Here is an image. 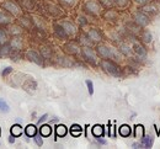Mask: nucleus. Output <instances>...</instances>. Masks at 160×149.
I'll use <instances>...</instances> for the list:
<instances>
[{
  "mask_svg": "<svg viewBox=\"0 0 160 149\" xmlns=\"http://www.w3.org/2000/svg\"><path fill=\"white\" fill-rule=\"evenodd\" d=\"M132 147H133V148H142V147H144V146H143V143H133Z\"/></svg>",
  "mask_w": 160,
  "mask_h": 149,
  "instance_id": "33",
  "label": "nucleus"
},
{
  "mask_svg": "<svg viewBox=\"0 0 160 149\" xmlns=\"http://www.w3.org/2000/svg\"><path fill=\"white\" fill-rule=\"evenodd\" d=\"M131 127L129 126H127V125H123V126H121L120 127V134L122 137H128L129 134H131Z\"/></svg>",
  "mask_w": 160,
  "mask_h": 149,
  "instance_id": "11",
  "label": "nucleus"
},
{
  "mask_svg": "<svg viewBox=\"0 0 160 149\" xmlns=\"http://www.w3.org/2000/svg\"><path fill=\"white\" fill-rule=\"evenodd\" d=\"M85 7H86V10H89V11L92 12V14H99V12H100V5H99L96 1H94V0L88 1V2L85 4Z\"/></svg>",
  "mask_w": 160,
  "mask_h": 149,
  "instance_id": "3",
  "label": "nucleus"
},
{
  "mask_svg": "<svg viewBox=\"0 0 160 149\" xmlns=\"http://www.w3.org/2000/svg\"><path fill=\"white\" fill-rule=\"evenodd\" d=\"M81 131H82V128H81V126H79V125H73L72 128H70V132H72L73 136H80Z\"/></svg>",
  "mask_w": 160,
  "mask_h": 149,
  "instance_id": "19",
  "label": "nucleus"
},
{
  "mask_svg": "<svg viewBox=\"0 0 160 149\" xmlns=\"http://www.w3.org/2000/svg\"><path fill=\"white\" fill-rule=\"evenodd\" d=\"M79 20H80V23H85V22H86L85 20H84V19H81V17H80Z\"/></svg>",
  "mask_w": 160,
  "mask_h": 149,
  "instance_id": "39",
  "label": "nucleus"
},
{
  "mask_svg": "<svg viewBox=\"0 0 160 149\" xmlns=\"http://www.w3.org/2000/svg\"><path fill=\"white\" fill-rule=\"evenodd\" d=\"M120 6H126L128 4V0H115Z\"/></svg>",
  "mask_w": 160,
  "mask_h": 149,
  "instance_id": "30",
  "label": "nucleus"
},
{
  "mask_svg": "<svg viewBox=\"0 0 160 149\" xmlns=\"http://www.w3.org/2000/svg\"><path fill=\"white\" fill-rule=\"evenodd\" d=\"M137 2H139V4H147L149 0H136Z\"/></svg>",
  "mask_w": 160,
  "mask_h": 149,
  "instance_id": "37",
  "label": "nucleus"
},
{
  "mask_svg": "<svg viewBox=\"0 0 160 149\" xmlns=\"http://www.w3.org/2000/svg\"><path fill=\"white\" fill-rule=\"evenodd\" d=\"M8 52H9V47H4V48H2V51H1V53H2V54H6Z\"/></svg>",
  "mask_w": 160,
  "mask_h": 149,
  "instance_id": "35",
  "label": "nucleus"
},
{
  "mask_svg": "<svg viewBox=\"0 0 160 149\" xmlns=\"http://www.w3.org/2000/svg\"><path fill=\"white\" fill-rule=\"evenodd\" d=\"M46 118H47V115H43V116H42V117H41V118H40V121H38V123H42V122H43V121H44Z\"/></svg>",
  "mask_w": 160,
  "mask_h": 149,
  "instance_id": "36",
  "label": "nucleus"
},
{
  "mask_svg": "<svg viewBox=\"0 0 160 149\" xmlns=\"http://www.w3.org/2000/svg\"><path fill=\"white\" fill-rule=\"evenodd\" d=\"M89 37H90L91 40H94V41H100L101 40L100 33H99L96 30H91V31L89 32Z\"/></svg>",
  "mask_w": 160,
  "mask_h": 149,
  "instance_id": "18",
  "label": "nucleus"
},
{
  "mask_svg": "<svg viewBox=\"0 0 160 149\" xmlns=\"http://www.w3.org/2000/svg\"><path fill=\"white\" fill-rule=\"evenodd\" d=\"M26 56H27V58H28L30 61L35 62V63L38 64V65H42V64H43L42 57H41V56L38 54V53H37V52H35V51H28Z\"/></svg>",
  "mask_w": 160,
  "mask_h": 149,
  "instance_id": "2",
  "label": "nucleus"
},
{
  "mask_svg": "<svg viewBox=\"0 0 160 149\" xmlns=\"http://www.w3.org/2000/svg\"><path fill=\"white\" fill-rule=\"evenodd\" d=\"M122 51H123V53H126V54H129V51H128V48H127L126 46H122Z\"/></svg>",
  "mask_w": 160,
  "mask_h": 149,
  "instance_id": "34",
  "label": "nucleus"
},
{
  "mask_svg": "<svg viewBox=\"0 0 160 149\" xmlns=\"http://www.w3.org/2000/svg\"><path fill=\"white\" fill-rule=\"evenodd\" d=\"M92 134L98 138H100L101 136H103V127L100 126V125H96L92 127Z\"/></svg>",
  "mask_w": 160,
  "mask_h": 149,
  "instance_id": "10",
  "label": "nucleus"
},
{
  "mask_svg": "<svg viewBox=\"0 0 160 149\" xmlns=\"http://www.w3.org/2000/svg\"><path fill=\"white\" fill-rule=\"evenodd\" d=\"M67 49H68L70 53H78V49H79V48H78L75 44H68V46H67Z\"/></svg>",
  "mask_w": 160,
  "mask_h": 149,
  "instance_id": "22",
  "label": "nucleus"
},
{
  "mask_svg": "<svg viewBox=\"0 0 160 149\" xmlns=\"http://www.w3.org/2000/svg\"><path fill=\"white\" fill-rule=\"evenodd\" d=\"M42 53H43L44 57H49V51H48L47 48H43V49H42Z\"/></svg>",
  "mask_w": 160,
  "mask_h": 149,
  "instance_id": "31",
  "label": "nucleus"
},
{
  "mask_svg": "<svg viewBox=\"0 0 160 149\" xmlns=\"http://www.w3.org/2000/svg\"><path fill=\"white\" fill-rule=\"evenodd\" d=\"M102 67H103V69H105L107 73H110V74L113 75V77H120L121 75L120 68L113 63V62H111V61H103V62H102Z\"/></svg>",
  "mask_w": 160,
  "mask_h": 149,
  "instance_id": "1",
  "label": "nucleus"
},
{
  "mask_svg": "<svg viewBox=\"0 0 160 149\" xmlns=\"http://www.w3.org/2000/svg\"><path fill=\"white\" fill-rule=\"evenodd\" d=\"M11 72H12V68H11V67H6V68L2 70L1 74H2V75H6V74H9V73H11Z\"/></svg>",
  "mask_w": 160,
  "mask_h": 149,
  "instance_id": "29",
  "label": "nucleus"
},
{
  "mask_svg": "<svg viewBox=\"0 0 160 149\" xmlns=\"http://www.w3.org/2000/svg\"><path fill=\"white\" fill-rule=\"evenodd\" d=\"M99 53H100L102 57L105 58H112V57H116V53H113L108 47L106 46H100L99 47Z\"/></svg>",
  "mask_w": 160,
  "mask_h": 149,
  "instance_id": "4",
  "label": "nucleus"
},
{
  "mask_svg": "<svg viewBox=\"0 0 160 149\" xmlns=\"http://www.w3.org/2000/svg\"><path fill=\"white\" fill-rule=\"evenodd\" d=\"M56 33L59 36V37H62V38H64V37H67V31L64 30V27L63 26H59V25H56Z\"/></svg>",
  "mask_w": 160,
  "mask_h": 149,
  "instance_id": "15",
  "label": "nucleus"
},
{
  "mask_svg": "<svg viewBox=\"0 0 160 149\" xmlns=\"http://www.w3.org/2000/svg\"><path fill=\"white\" fill-rule=\"evenodd\" d=\"M82 53H84V56H85V58H86L88 61H90V62H92V63H95V62H96L95 54H94V52H92L90 48H84Z\"/></svg>",
  "mask_w": 160,
  "mask_h": 149,
  "instance_id": "6",
  "label": "nucleus"
},
{
  "mask_svg": "<svg viewBox=\"0 0 160 149\" xmlns=\"http://www.w3.org/2000/svg\"><path fill=\"white\" fill-rule=\"evenodd\" d=\"M41 132V136H43V137H48L51 133H52V128L49 127L48 125H43L40 129Z\"/></svg>",
  "mask_w": 160,
  "mask_h": 149,
  "instance_id": "14",
  "label": "nucleus"
},
{
  "mask_svg": "<svg viewBox=\"0 0 160 149\" xmlns=\"http://www.w3.org/2000/svg\"><path fill=\"white\" fill-rule=\"evenodd\" d=\"M134 19H136V21L138 22L139 25H142V26H145V25H148V22H149L148 17L144 15V12H137V14L134 15Z\"/></svg>",
  "mask_w": 160,
  "mask_h": 149,
  "instance_id": "5",
  "label": "nucleus"
},
{
  "mask_svg": "<svg viewBox=\"0 0 160 149\" xmlns=\"http://www.w3.org/2000/svg\"><path fill=\"white\" fill-rule=\"evenodd\" d=\"M35 142L37 143V146L41 147V146H43V141H42V138H41V136H35Z\"/></svg>",
  "mask_w": 160,
  "mask_h": 149,
  "instance_id": "27",
  "label": "nucleus"
},
{
  "mask_svg": "<svg viewBox=\"0 0 160 149\" xmlns=\"http://www.w3.org/2000/svg\"><path fill=\"white\" fill-rule=\"evenodd\" d=\"M63 27H64V30L67 31V33L68 35H73V33H75V27H74V25L73 23H70V22H63V25H62Z\"/></svg>",
  "mask_w": 160,
  "mask_h": 149,
  "instance_id": "7",
  "label": "nucleus"
},
{
  "mask_svg": "<svg viewBox=\"0 0 160 149\" xmlns=\"http://www.w3.org/2000/svg\"><path fill=\"white\" fill-rule=\"evenodd\" d=\"M4 6H5V9H8L9 11H11V12H14V14H18V12H19V7H18V5L14 4V2H11V1L5 2Z\"/></svg>",
  "mask_w": 160,
  "mask_h": 149,
  "instance_id": "8",
  "label": "nucleus"
},
{
  "mask_svg": "<svg viewBox=\"0 0 160 149\" xmlns=\"http://www.w3.org/2000/svg\"><path fill=\"white\" fill-rule=\"evenodd\" d=\"M21 133H22V128H21L20 125H14V126L11 127V134H12L14 137H19Z\"/></svg>",
  "mask_w": 160,
  "mask_h": 149,
  "instance_id": "17",
  "label": "nucleus"
},
{
  "mask_svg": "<svg viewBox=\"0 0 160 149\" xmlns=\"http://www.w3.org/2000/svg\"><path fill=\"white\" fill-rule=\"evenodd\" d=\"M64 4H67V5H73L74 2H75V0H62Z\"/></svg>",
  "mask_w": 160,
  "mask_h": 149,
  "instance_id": "32",
  "label": "nucleus"
},
{
  "mask_svg": "<svg viewBox=\"0 0 160 149\" xmlns=\"http://www.w3.org/2000/svg\"><path fill=\"white\" fill-rule=\"evenodd\" d=\"M133 49H134V52L139 56L140 58L145 57V51H144V48H143L140 44H138V43H137V44H134V46H133Z\"/></svg>",
  "mask_w": 160,
  "mask_h": 149,
  "instance_id": "13",
  "label": "nucleus"
},
{
  "mask_svg": "<svg viewBox=\"0 0 160 149\" xmlns=\"http://www.w3.org/2000/svg\"><path fill=\"white\" fill-rule=\"evenodd\" d=\"M9 21H10V17L6 16L4 12L0 11V23H8Z\"/></svg>",
  "mask_w": 160,
  "mask_h": 149,
  "instance_id": "21",
  "label": "nucleus"
},
{
  "mask_svg": "<svg viewBox=\"0 0 160 149\" xmlns=\"http://www.w3.org/2000/svg\"><path fill=\"white\" fill-rule=\"evenodd\" d=\"M143 40H144L147 43H149L150 41H152V35H150L148 31H145V32L143 33Z\"/></svg>",
  "mask_w": 160,
  "mask_h": 149,
  "instance_id": "25",
  "label": "nucleus"
},
{
  "mask_svg": "<svg viewBox=\"0 0 160 149\" xmlns=\"http://www.w3.org/2000/svg\"><path fill=\"white\" fill-rule=\"evenodd\" d=\"M25 132H26V134H27L28 137H35L37 129H36V126H33V125H28V126L26 127V129H25Z\"/></svg>",
  "mask_w": 160,
  "mask_h": 149,
  "instance_id": "12",
  "label": "nucleus"
},
{
  "mask_svg": "<svg viewBox=\"0 0 160 149\" xmlns=\"http://www.w3.org/2000/svg\"><path fill=\"white\" fill-rule=\"evenodd\" d=\"M0 111L1 112H9L10 111V107H9V105L6 104V101H4L2 99H0Z\"/></svg>",
  "mask_w": 160,
  "mask_h": 149,
  "instance_id": "20",
  "label": "nucleus"
},
{
  "mask_svg": "<svg viewBox=\"0 0 160 149\" xmlns=\"http://www.w3.org/2000/svg\"><path fill=\"white\" fill-rule=\"evenodd\" d=\"M86 85H88V89H89V94L92 95L94 92V85H92V82L91 80H86Z\"/></svg>",
  "mask_w": 160,
  "mask_h": 149,
  "instance_id": "26",
  "label": "nucleus"
},
{
  "mask_svg": "<svg viewBox=\"0 0 160 149\" xmlns=\"http://www.w3.org/2000/svg\"><path fill=\"white\" fill-rule=\"evenodd\" d=\"M153 142H154V139H153L150 136H145V137H143V139H142V143H143V146H144L145 148H152Z\"/></svg>",
  "mask_w": 160,
  "mask_h": 149,
  "instance_id": "9",
  "label": "nucleus"
},
{
  "mask_svg": "<svg viewBox=\"0 0 160 149\" xmlns=\"http://www.w3.org/2000/svg\"><path fill=\"white\" fill-rule=\"evenodd\" d=\"M5 41H6V35L4 31L0 30V43H4Z\"/></svg>",
  "mask_w": 160,
  "mask_h": 149,
  "instance_id": "28",
  "label": "nucleus"
},
{
  "mask_svg": "<svg viewBox=\"0 0 160 149\" xmlns=\"http://www.w3.org/2000/svg\"><path fill=\"white\" fill-rule=\"evenodd\" d=\"M12 47H14V49H20L21 48V41L20 38H15V40H12Z\"/></svg>",
  "mask_w": 160,
  "mask_h": 149,
  "instance_id": "23",
  "label": "nucleus"
},
{
  "mask_svg": "<svg viewBox=\"0 0 160 149\" xmlns=\"http://www.w3.org/2000/svg\"><path fill=\"white\" fill-rule=\"evenodd\" d=\"M14 141H15V139H14V138H12V136H11V137H10V139H9V142H10V143H14Z\"/></svg>",
  "mask_w": 160,
  "mask_h": 149,
  "instance_id": "38",
  "label": "nucleus"
},
{
  "mask_svg": "<svg viewBox=\"0 0 160 149\" xmlns=\"http://www.w3.org/2000/svg\"><path fill=\"white\" fill-rule=\"evenodd\" d=\"M56 134H57L58 137H64V136L67 134V127L63 126V125L57 126V128H56Z\"/></svg>",
  "mask_w": 160,
  "mask_h": 149,
  "instance_id": "16",
  "label": "nucleus"
},
{
  "mask_svg": "<svg viewBox=\"0 0 160 149\" xmlns=\"http://www.w3.org/2000/svg\"><path fill=\"white\" fill-rule=\"evenodd\" d=\"M143 129H144V128L142 127V126H137V127H136V132H134V134H136V136H139V137H142V138H143V137H144V133H143Z\"/></svg>",
  "mask_w": 160,
  "mask_h": 149,
  "instance_id": "24",
  "label": "nucleus"
}]
</instances>
